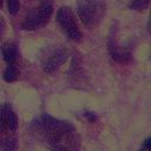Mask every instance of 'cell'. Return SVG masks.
<instances>
[{
  "mask_svg": "<svg viewBox=\"0 0 151 151\" xmlns=\"http://www.w3.org/2000/svg\"><path fill=\"white\" fill-rule=\"evenodd\" d=\"M67 59V51L61 46H48L46 47L41 55L40 63L45 73H53L58 70Z\"/></svg>",
  "mask_w": 151,
  "mask_h": 151,
  "instance_id": "obj_6",
  "label": "cell"
},
{
  "mask_svg": "<svg viewBox=\"0 0 151 151\" xmlns=\"http://www.w3.org/2000/svg\"><path fill=\"white\" fill-rule=\"evenodd\" d=\"M57 22L64 31V33L67 35V38L72 41H80L81 40V32L79 29V26L77 24L76 17L73 11L68 6H63L57 12Z\"/></svg>",
  "mask_w": 151,
  "mask_h": 151,
  "instance_id": "obj_5",
  "label": "cell"
},
{
  "mask_svg": "<svg viewBox=\"0 0 151 151\" xmlns=\"http://www.w3.org/2000/svg\"><path fill=\"white\" fill-rule=\"evenodd\" d=\"M107 50L110 57L119 64H125L129 63L132 59L133 54V45L131 41H126L123 45L119 42L117 34L111 29V34L107 40Z\"/></svg>",
  "mask_w": 151,
  "mask_h": 151,
  "instance_id": "obj_7",
  "label": "cell"
},
{
  "mask_svg": "<svg viewBox=\"0 0 151 151\" xmlns=\"http://www.w3.org/2000/svg\"><path fill=\"white\" fill-rule=\"evenodd\" d=\"M2 7V0H0V8Z\"/></svg>",
  "mask_w": 151,
  "mask_h": 151,
  "instance_id": "obj_15",
  "label": "cell"
},
{
  "mask_svg": "<svg viewBox=\"0 0 151 151\" xmlns=\"http://www.w3.org/2000/svg\"><path fill=\"white\" fill-rule=\"evenodd\" d=\"M150 143H151V138L147 137V138L144 140L143 145H142V150H150Z\"/></svg>",
  "mask_w": 151,
  "mask_h": 151,
  "instance_id": "obj_14",
  "label": "cell"
},
{
  "mask_svg": "<svg viewBox=\"0 0 151 151\" xmlns=\"http://www.w3.org/2000/svg\"><path fill=\"white\" fill-rule=\"evenodd\" d=\"M77 14L86 27H96L106 14V4L103 0H78Z\"/></svg>",
  "mask_w": 151,
  "mask_h": 151,
  "instance_id": "obj_3",
  "label": "cell"
},
{
  "mask_svg": "<svg viewBox=\"0 0 151 151\" xmlns=\"http://www.w3.org/2000/svg\"><path fill=\"white\" fill-rule=\"evenodd\" d=\"M31 129L35 137L52 150H77L80 139L76 126L68 122L42 113L35 118Z\"/></svg>",
  "mask_w": 151,
  "mask_h": 151,
  "instance_id": "obj_1",
  "label": "cell"
},
{
  "mask_svg": "<svg viewBox=\"0 0 151 151\" xmlns=\"http://www.w3.org/2000/svg\"><path fill=\"white\" fill-rule=\"evenodd\" d=\"M5 32H6V22H5L4 18L0 17V39L4 37Z\"/></svg>",
  "mask_w": 151,
  "mask_h": 151,
  "instance_id": "obj_12",
  "label": "cell"
},
{
  "mask_svg": "<svg viewBox=\"0 0 151 151\" xmlns=\"http://www.w3.org/2000/svg\"><path fill=\"white\" fill-rule=\"evenodd\" d=\"M150 0H130L129 2V8L133 11H144L149 7Z\"/></svg>",
  "mask_w": 151,
  "mask_h": 151,
  "instance_id": "obj_10",
  "label": "cell"
},
{
  "mask_svg": "<svg viewBox=\"0 0 151 151\" xmlns=\"http://www.w3.org/2000/svg\"><path fill=\"white\" fill-rule=\"evenodd\" d=\"M19 77V68L17 64H8L2 73V79L6 83H13Z\"/></svg>",
  "mask_w": 151,
  "mask_h": 151,
  "instance_id": "obj_9",
  "label": "cell"
},
{
  "mask_svg": "<svg viewBox=\"0 0 151 151\" xmlns=\"http://www.w3.org/2000/svg\"><path fill=\"white\" fill-rule=\"evenodd\" d=\"M53 13V0H40L39 6L28 12L21 22V28L25 31H34L44 27Z\"/></svg>",
  "mask_w": 151,
  "mask_h": 151,
  "instance_id": "obj_4",
  "label": "cell"
},
{
  "mask_svg": "<svg viewBox=\"0 0 151 151\" xmlns=\"http://www.w3.org/2000/svg\"><path fill=\"white\" fill-rule=\"evenodd\" d=\"M1 53L5 63L8 64H17L18 59V47L13 42H6L1 46Z\"/></svg>",
  "mask_w": 151,
  "mask_h": 151,
  "instance_id": "obj_8",
  "label": "cell"
},
{
  "mask_svg": "<svg viewBox=\"0 0 151 151\" xmlns=\"http://www.w3.org/2000/svg\"><path fill=\"white\" fill-rule=\"evenodd\" d=\"M18 117L9 103L0 104V149L15 150L18 145Z\"/></svg>",
  "mask_w": 151,
  "mask_h": 151,
  "instance_id": "obj_2",
  "label": "cell"
},
{
  "mask_svg": "<svg viewBox=\"0 0 151 151\" xmlns=\"http://www.w3.org/2000/svg\"><path fill=\"white\" fill-rule=\"evenodd\" d=\"M8 12L12 15H15L20 9V1L19 0H7Z\"/></svg>",
  "mask_w": 151,
  "mask_h": 151,
  "instance_id": "obj_11",
  "label": "cell"
},
{
  "mask_svg": "<svg viewBox=\"0 0 151 151\" xmlns=\"http://www.w3.org/2000/svg\"><path fill=\"white\" fill-rule=\"evenodd\" d=\"M84 114L86 116V118H87L90 122H96V120L98 119V117H97V114H96L94 112H85Z\"/></svg>",
  "mask_w": 151,
  "mask_h": 151,
  "instance_id": "obj_13",
  "label": "cell"
}]
</instances>
